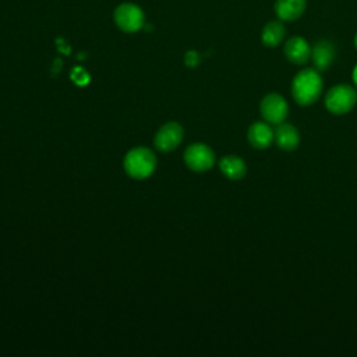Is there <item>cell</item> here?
<instances>
[{"label": "cell", "mask_w": 357, "mask_h": 357, "mask_svg": "<svg viewBox=\"0 0 357 357\" xmlns=\"http://www.w3.org/2000/svg\"><path fill=\"white\" fill-rule=\"evenodd\" d=\"M324 81L317 68L300 70L291 81V96L300 106L314 105L322 95Z\"/></svg>", "instance_id": "cell-1"}, {"label": "cell", "mask_w": 357, "mask_h": 357, "mask_svg": "<svg viewBox=\"0 0 357 357\" xmlns=\"http://www.w3.org/2000/svg\"><path fill=\"white\" fill-rule=\"evenodd\" d=\"M123 166L131 178L144 180L155 172L156 158L151 149L137 146L126 153Z\"/></svg>", "instance_id": "cell-2"}, {"label": "cell", "mask_w": 357, "mask_h": 357, "mask_svg": "<svg viewBox=\"0 0 357 357\" xmlns=\"http://www.w3.org/2000/svg\"><path fill=\"white\" fill-rule=\"evenodd\" d=\"M325 107L331 114L343 116L353 110L357 103V92L349 84H337L329 88L324 98Z\"/></svg>", "instance_id": "cell-3"}, {"label": "cell", "mask_w": 357, "mask_h": 357, "mask_svg": "<svg viewBox=\"0 0 357 357\" xmlns=\"http://www.w3.org/2000/svg\"><path fill=\"white\" fill-rule=\"evenodd\" d=\"M259 112L269 124H280L289 116V103L280 93H266L259 102Z\"/></svg>", "instance_id": "cell-4"}, {"label": "cell", "mask_w": 357, "mask_h": 357, "mask_svg": "<svg viewBox=\"0 0 357 357\" xmlns=\"http://www.w3.org/2000/svg\"><path fill=\"white\" fill-rule=\"evenodd\" d=\"M184 162L190 170L201 173L212 169L216 158L215 152L206 144L195 142L187 146L184 152Z\"/></svg>", "instance_id": "cell-5"}, {"label": "cell", "mask_w": 357, "mask_h": 357, "mask_svg": "<svg viewBox=\"0 0 357 357\" xmlns=\"http://www.w3.org/2000/svg\"><path fill=\"white\" fill-rule=\"evenodd\" d=\"M114 22L124 32H137L144 25V13L134 3H123L114 10Z\"/></svg>", "instance_id": "cell-6"}, {"label": "cell", "mask_w": 357, "mask_h": 357, "mask_svg": "<svg viewBox=\"0 0 357 357\" xmlns=\"http://www.w3.org/2000/svg\"><path fill=\"white\" fill-rule=\"evenodd\" d=\"M184 130L178 123L169 121L162 126L155 135V146L162 152H170L176 149L183 141Z\"/></svg>", "instance_id": "cell-7"}, {"label": "cell", "mask_w": 357, "mask_h": 357, "mask_svg": "<svg viewBox=\"0 0 357 357\" xmlns=\"http://www.w3.org/2000/svg\"><path fill=\"white\" fill-rule=\"evenodd\" d=\"M247 139L252 148L264 151L275 141V131L268 121H255L248 127Z\"/></svg>", "instance_id": "cell-8"}, {"label": "cell", "mask_w": 357, "mask_h": 357, "mask_svg": "<svg viewBox=\"0 0 357 357\" xmlns=\"http://www.w3.org/2000/svg\"><path fill=\"white\" fill-rule=\"evenodd\" d=\"M311 46L303 36H291L284 43L286 59L296 64L303 66L311 60Z\"/></svg>", "instance_id": "cell-9"}, {"label": "cell", "mask_w": 357, "mask_h": 357, "mask_svg": "<svg viewBox=\"0 0 357 357\" xmlns=\"http://www.w3.org/2000/svg\"><path fill=\"white\" fill-rule=\"evenodd\" d=\"M275 142L280 149L286 152L296 151L300 145V131L296 126L283 121L278 124L275 130Z\"/></svg>", "instance_id": "cell-10"}, {"label": "cell", "mask_w": 357, "mask_h": 357, "mask_svg": "<svg viewBox=\"0 0 357 357\" xmlns=\"http://www.w3.org/2000/svg\"><path fill=\"white\" fill-rule=\"evenodd\" d=\"M336 56L335 46L326 39L318 40L311 49V60L318 71H325L331 67Z\"/></svg>", "instance_id": "cell-11"}, {"label": "cell", "mask_w": 357, "mask_h": 357, "mask_svg": "<svg viewBox=\"0 0 357 357\" xmlns=\"http://www.w3.org/2000/svg\"><path fill=\"white\" fill-rule=\"evenodd\" d=\"M219 169L230 180H241L247 174V165L237 155H225L219 160Z\"/></svg>", "instance_id": "cell-12"}, {"label": "cell", "mask_w": 357, "mask_h": 357, "mask_svg": "<svg viewBox=\"0 0 357 357\" xmlns=\"http://www.w3.org/2000/svg\"><path fill=\"white\" fill-rule=\"evenodd\" d=\"M305 0H276L275 13L282 21H294L303 15Z\"/></svg>", "instance_id": "cell-13"}, {"label": "cell", "mask_w": 357, "mask_h": 357, "mask_svg": "<svg viewBox=\"0 0 357 357\" xmlns=\"http://www.w3.org/2000/svg\"><path fill=\"white\" fill-rule=\"evenodd\" d=\"M284 35H286V28H284L282 20L269 21L262 28L261 40L268 47H276L284 39Z\"/></svg>", "instance_id": "cell-14"}, {"label": "cell", "mask_w": 357, "mask_h": 357, "mask_svg": "<svg viewBox=\"0 0 357 357\" xmlns=\"http://www.w3.org/2000/svg\"><path fill=\"white\" fill-rule=\"evenodd\" d=\"M71 79L82 86V85H86L89 82V74L82 68V67H75L73 71H71Z\"/></svg>", "instance_id": "cell-15"}, {"label": "cell", "mask_w": 357, "mask_h": 357, "mask_svg": "<svg viewBox=\"0 0 357 357\" xmlns=\"http://www.w3.org/2000/svg\"><path fill=\"white\" fill-rule=\"evenodd\" d=\"M185 64L188 66V67H195L198 63H199V54L197 53V52H188L187 54H185Z\"/></svg>", "instance_id": "cell-16"}, {"label": "cell", "mask_w": 357, "mask_h": 357, "mask_svg": "<svg viewBox=\"0 0 357 357\" xmlns=\"http://www.w3.org/2000/svg\"><path fill=\"white\" fill-rule=\"evenodd\" d=\"M351 78H353V82H354V85L357 86V64L354 66V68H353V73H351Z\"/></svg>", "instance_id": "cell-17"}, {"label": "cell", "mask_w": 357, "mask_h": 357, "mask_svg": "<svg viewBox=\"0 0 357 357\" xmlns=\"http://www.w3.org/2000/svg\"><path fill=\"white\" fill-rule=\"evenodd\" d=\"M354 46H356V49H357V33H356V38H354Z\"/></svg>", "instance_id": "cell-18"}]
</instances>
